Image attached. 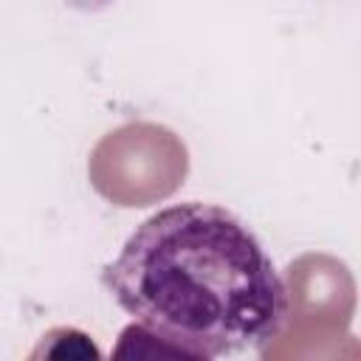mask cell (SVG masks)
Returning <instances> with one entry per match:
<instances>
[{
    "mask_svg": "<svg viewBox=\"0 0 361 361\" xmlns=\"http://www.w3.org/2000/svg\"><path fill=\"white\" fill-rule=\"evenodd\" d=\"M135 324L186 358L262 353L288 324L290 296L257 234L200 200L149 214L102 268Z\"/></svg>",
    "mask_w": 361,
    "mask_h": 361,
    "instance_id": "6da1fadb",
    "label": "cell"
},
{
    "mask_svg": "<svg viewBox=\"0 0 361 361\" xmlns=\"http://www.w3.org/2000/svg\"><path fill=\"white\" fill-rule=\"evenodd\" d=\"M71 6H79V8H102V6H107L110 0H68Z\"/></svg>",
    "mask_w": 361,
    "mask_h": 361,
    "instance_id": "7a4b0ae2",
    "label": "cell"
}]
</instances>
